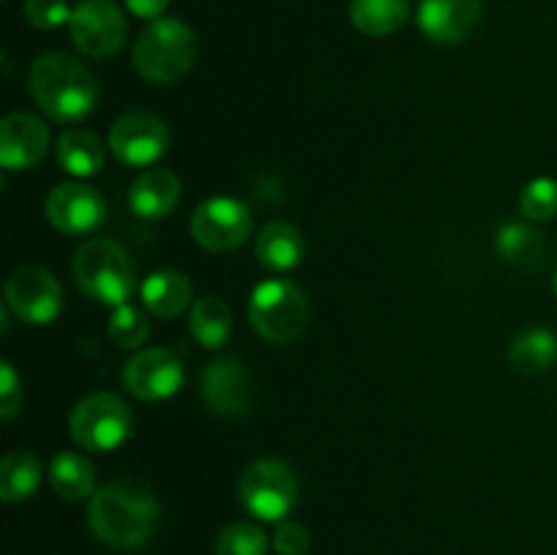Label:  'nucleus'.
Here are the masks:
<instances>
[{
  "label": "nucleus",
  "mask_w": 557,
  "mask_h": 555,
  "mask_svg": "<svg viewBox=\"0 0 557 555\" xmlns=\"http://www.w3.org/2000/svg\"><path fill=\"white\" fill-rule=\"evenodd\" d=\"M482 0H424L419 3V30L435 44H466L482 25Z\"/></svg>",
  "instance_id": "nucleus-15"
},
{
  "label": "nucleus",
  "mask_w": 557,
  "mask_h": 555,
  "mask_svg": "<svg viewBox=\"0 0 557 555\" xmlns=\"http://www.w3.org/2000/svg\"><path fill=\"white\" fill-rule=\"evenodd\" d=\"M520 210L528 221H553L557 218V180L536 177L522 188Z\"/></svg>",
  "instance_id": "nucleus-29"
},
{
  "label": "nucleus",
  "mask_w": 557,
  "mask_h": 555,
  "mask_svg": "<svg viewBox=\"0 0 557 555\" xmlns=\"http://www.w3.org/2000/svg\"><path fill=\"white\" fill-rule=\"evenodd\" d=\"M253 232V212L232 196L205 199L190 215V237L210 254H232Z\"/></svg>",
  "instance_id": "nucleus-8"
},
{
  "label": "nucleus",
  "mask_w": 557,
  "mask_h": 555,
  "mask_svg": "<svg viewBox=\"0 0 557 555\" xmlns=\"http://www.w3.org/2000/svg\"><path fill=\"white\" fill-rule=\"evenodd\" d=\"M44 477L41 460L27 449H14L0 460V498L5 504L27 501L38 490Z\"/></svg>",
  "instance_id": "nucleus-24"
},
{
  "label": "nucleus",
  "mask_w": 557,
  "mask_h": 555,
  "mask_svg": "<svg viewBox=\"0 0 557 555\" xmlns=\"http://www.w3.org/2000/svg\"><path fill=\"white\" fill-rule=\"evenodd\" d=\"M107 332L109 337H112L114 346L139 348L141 343H147V337H150V321H147V316L141 313L139 308L125 303V305H117L114 313L109 316Z\"/></svg>",
  "instance_id": "nucleus-28"
},
{
  "label": "nucleus",
  "mask_w": 557,
  "mask_h": 555,
  "mask_svg": "<svg viewBox=\"0 0 557 555\" xmlns=\"http://www.w3.org/2000/svg\"><path fill=\"white\" fill-rule=\"evenodd\" d=\"M139 294L145 310L156 316V319H174V316L194 308L190 305V299H194V283L180 270L152 272V275L145 278Z\"/></svg>",
  "instance_id": "nucleus-19"
},
{
  "label": "nucleus",
  "mask_w": 557,
  "mask_h": 555,
  "mask_svg": "<svg viewBox=\"0 0 557 555\" xmlns=\"http://www.w3.org/2000/svg\"><path fill=\"white\" fill-rule=\"evenodd\" d=\"M54 156H58L63 172L82 180L101 172L103 161H107V147L92 131L65 128L54 141Z\"/></svg>",
  "instance_id": "nucleus-21"
},
{
  "label": "nucleus",
  "mask_w": 557,
  "mask_h": 555,
  "mask_svg": "<svg viewBox=\"0 0 557 555\" xmlns=\"http://www.w3.org/2000/svg\"><path fill=\"white\" fill-rule=\"evenodd\" d=\"M201 397L221 417H243L253 406V381L237 357H218L201 368Z\"/></svg>",
  "instance_id": "nucleus-13"
},
{
  "label": "nucleus",
  "mask_w": 557,
  "mask_h": 555,
  "mask_svg": "<svg viewBox=\"0 0 557 555\" xmlns=\"http://www.w3.org/2000/svg\"><path fill=\"white\" fill-rule=\"evenodd\" d=\"M125 14L112 0H82L74 5L69 33L74 47L92 60L112 58L125 44Z\"/></svg>",
  "instance_id": "nucleus-10"
},
{
  "label": "nucleus",
  "mask_w": 557,
  "mask_h": 555,
  "mask_svg": "<svg viewBox=\"0 0 557 555\" xmlns=\"http://www.w3.org/2000/svg\"><path fill=\"white\" fill-rule=\"evenodd\" d=\"M49 150V128L27 112L5 114L0 123V166L5 172H25L44 161Z\"/></svg>",
  "instance_id": "nucleus-16"
},
{
  "label": "nucleus",
  "mask_w": 557,
  "mask_h": 555,
  "mask_svg": "<svg viewBox=\"0 0 557 555\" xmlns=\"http://www.w3.org/2000/svg\"><path fill=\"white\" fill-rule=\"evenodd\" d=\"M509 362L515 365L520 373L539 375L547 373L557 362V337L555 332L542 330V326H531L515 335L509 346Z\"/></svg>",
  "instance_id": "nucleus-26"
},
{
  "label": "nucleus",
  "mask_w": 557,
  "mask_h": 555,
  "mask_svg": "<svg viewBox=\"0 0 557 555\" xmlns=\"http://www.w3.org/2000/svg\"><path fill=\"white\" fill-rule=\"evenodd\" d=\"M169 147V128L152 112H125L109 128V150L125 166H152Z\"/></svg>",
  "instance_id": "nucleus-12"
},
{
  "label": "nucleus",
  "mask_w": 557,
  "mask_h": 555,
  "mask_svg": "<svg viewBox=\"0 0 557 555\" xmlns=\"http://www.w3.org/2000/svg\"><path fill=\"white\" fill-rule=\"evenodd\" d=\"M33 101L54 123H79L96 109L98 82L85 63L65 52H49L30 65Z\"/></svg>",
  "instance_id": "nucleus-2"
},
{
  "label": "nucleus",
  "mask_w": 557,
  "mask_h": 555,
  "mask_svg": "<svg viewBox=\"0 0 557 555\" xmlns=\"http://www.w3.org/2000/svg\"><path fill=\"white\" fill-rule=\"evenodd\" d=\"M267 547H270L267 533L248 520L232 522L215 539V555H267Z\"/></svg>",
  "instance_id": "nucleus-27"
},
{
  "label": "nucleus",
  "mask_w": 557,
  "mask_h": 555,
  "mask_svg": "<svg viewBox=\"0 0 557 555\" xmlns=\"http://www.w3.org/2000/svg\"><path fill=\"white\" fill-rule=\"evenodd\" d=\"M248 316L256 335L264 337L272 346H292V343L308 330V294H305L294 281L272 278V281L259 283V286L253 288Z\"/></svg>",
  "instance_id": "nucleus-5"
},
{
  "label": "nucleus",
  "mask_w": 557,
  "mask_h": 555,
  "mask_svg": "<svg viewBox=\"0 0 557 555\" xmlns=\"http://www.w3.org/2000/svg\"><path fill=\"white\" fill-rule=\"evenodd\" d=\"M351 25L364 36H389L397 33L411 16L408 0H351Z\"/></svg>",
  "instance_id": "nucleus-23"
},
{
  "label": "nucleus",
  "mask_w": 557,
  "mask_h": 555,
  "mask_svg": "<svg viewBox=\"0 0 557 555\" xmlns=\"http://www.w3.org/2000/svg\"><path fill=\"white\" fill-rule=\"evenodd\" d=\"M65 0H25V20L38 30H54L71 20Z\"/></svg>",
  "instance_id": "nucleus-30"
},
{
  "label": "nucleus",
  "mask_w": 557,
  "mask_h": 555,
  "mask_svg": "<svg viewBox=\"0 0 557 555\" xmlns=\"http://www.w3.org/2000/svg\"><path fill=\"white\" fill-rule=\"evenodd\" d=\"M5 308L30 326L52 324L63 313V288L44 267H20L5 281Z\"/></svg>",
  "instance_id": "nucleus-9"
},
{
  "label": "nucleus",
  "mask_w": 557,
  "mask_h": 555,
  "mask_svg": "<svg viewBox=\"0 0 557 555\" xmlns=\"http://www.w3.org/2000/svg\"><path fill=\"white\" fill-rule=\"evenodd\" d=\"M272 547H275L277 555H308L310 553L308 528L297 520H283L281 526L275 528Z\"/></svg>",
  "instance_id": "nucleus-32"
},
{
  "label": "nucleus",
  "mask_w": 557,
  "mask_h": 555,
  "mask_svg": "<svg viewBox=\"0 0 557 555\" xmlns=\"http://www.w3.org/2000/svg\"><path fill=\"white\" fill-rule=\"evenodd\" d=\"M188 330L205 348L226 346L234 330L232 308L221 297L196 299L188 316Z\"/></svg>",
  "instance_id": "nucleus-25"
},
{
  "label": "nucleus",
  "mask_w": 557,
  "mask_h": 555,
  "mask_svg": "<svg viewBox=\"0 0 557 555\" xmlns=\"http://www.w3.org/2000/svg\"><path fill=\"white\" fill-rule=\"evenodd\" d=\"M256 259L270 272H288L302 261L305 239L294 223L272 221L256 234Z\"/></svg>",
  "instance_id": "nucleus-20"
},
{
  "label": "nucleus",
  "mask_w": 557,
  "mask_h": 555,
  "mask_svg": "<svg viewBox=\"0 0 557 555\" xmlns=\"http://www.w3.org/2000/svg\"><path fill=\"white\" fill-rule=\"evenodd\" d=\"M239 504L245 511L264 522L286 520L299 495V482L294 468L277 457L253 460L239 477Z\"/></svg>",
  "instance_id": "nucleus-6"
},
{
  "label": "nucleus",
  "mask_w": 557,
  "mask_h": 555,
  "mask_svg": "<svg viewBox=\"0 0 557 555\" xmlns=\"http://www.w3.org/2000/svg\"><path fill=\"white\" fill-rule=\"evenodd\" d=\"M47 479L65 501H85L96 493V468L79 452H58L49 462Z\"/></svg>",
  "instance_id": "nucleus-22"
},
{
  "label": "nucleus",
  "mask_w": 557,
  "mask_h": 555,
  "mask_svg": "<svg viewBox=\"0 0 557 555\" xmlns=\"http://www.w3.org/2000/svg\"><path fill=\"white\" fill-rule=\"evenodd\" d=\"M134 417L128 403L114 392H92L82 397L69 417L71 439L87 452H112L131 435Z\"/></svg>",
  "instance_id": "nucleus-7"
},
{
  "label": "nucleus",
  "mask_w": 557,
  "mask_h": 555,
  "mask_svg": "<svg viewBox=\"0 0 557 555\" xmlns=\"http://www.w3.org/2000/svg\"><path fill=\"white\" fill-rule=\"evenodd\" d=\"M196 54V33L183 20L161 16L152 20L134 41V69L145 82L172 85L194 69Z\"/></svg>",
  "instance_id": "nucleus-3"
},
{
  "label": "nucleus",
  "mask_w": 557,
  "mask_h": 555,
  "mask_svg": "<svg viewBox=\"0 0 557 555\" xmlns=\"http://www.w3.org/2000/svg\"><path fill=\"white\" fill-rule=\"evenodd\" d=\"M169 0H125V9L131 11L139 20H161V14L166 11Z\"/></svg>",
  "instance_id": "nucleus-33"
},
{
  "label": "nucleus",
  "mask_w": 557,
  "mask_h": 555,
  "mask_svg": "<svg viewBox=\"0 0 557 555\" xmlns=\"http://www.w3.org/2000/svg\"><path fill=\"white\" fill-rule=\"evenodd\" d=\"M22 411V381L9 359L0 362V419L11 422Z\"/></svg>",
  "instance_id": "nucleus-31"
},
{
  "label": "nucleus",
  "mask_w": 557,
  "mask_h": 555,
  "mask_svg": "<svg viewBox=\"0 0 557 555\" xmlns=\"http://www.w3.org/2000/svg\"><path fill=\"white\" fill-rule=\"evenodd\" d=\"M87 522L103 544L114 550L145 547L161 522V504L145 482L120 477L92 493Z\"/></svg>",
  "instance_id": "nucleus-1"
},
{
  "label": "nucleus",
  "mask_w": 557,
  "mask_h": 555,
  "mask_svg": "<svg viewBox=\"0 0 557 555\" xmlns=\"http://www.w3.org/2000/svg\"><path fill=\"white\" fill-rule=\"evenodd\" d=\"M185 381L183 362L172 348H141L123 365V386L134 397L147 403L166 400L177 395Z\"/></svg>",
  "instance_id": "nucleus-11"
},
{
  "label": "nucleus",
  "mask_w": 557,
  "mask_h": 555,
  "mask_svg": "<svg viewBox=\"0 0 557 555\" xmlns=\"http://www.w3.org/2000/svg\"><path fill=\"white\" fill-rule=\"evenodd\" d=\"M555 294H557V275H555Z\"/></svg>",
  "instance_id": "nucleus-34"
},
{
  "label": "nucleus",
  "mask_w": 557,
  "mask_h": 555,
  "mask_svg": "<svg viewBox=\"0 0 557 555\" xmlns=\"http://www.w3.org/2000/svg\"><path fill=\"white\" fill-rule=\"evenodd\" d=\"M495 250L515 270L539 272L549 264L553 243L542 229L531 226V223L509 221L495 232Z\"/></svg>",
  "instance_id": "nucleus-17"
},
{
  "label": "nucleus",
  "mask_w": 557,
  "mask_h": 555,
  "mask_svg": "<svg viewBox=\"0 0 557 555\" xmlns=\"http://www.w3.org/2000/svg\"><path fill=\"white\" fill-rule=\"evenodd\" d=\"M180 196H183V185H180L177 174L169 169H145L131 183L128 205L145 221H161L169 212H174Z\"/></svg>",
  "instance_id": "nucleus-18"
},
{
  "label": "nucleus",
  "mask_w": 557,
  "mask_h": 555,
  "mask_svg": "<svg viewBox=\"0 0 557 555\" xmlns=\"http://www.w3.org/2000/svg\"><path fill=\"white\" fill-rule=\"evenodd\" d=\"M419 3H424V0H419Z\"/></svg>",
  "instance_id": "nucleus-35"
},
{
  "label": "nucleus",
  "mask_w": 557,
  "mask_h": 555,
  "mask_svg": "<svg viewBox=\"0 0 557 555\" xmlns=\"http://www.w3.org/2000/svg\"><path fill=\"white\" fill-rule=\"evenodd\" d=\"M71 272L82 294L96 299L98 305L128 303L136 288V267L128 250L109 237H92L74 254Z\"/></svg>",
  "instance_id": "nucleus-4"
},
{
  "label": "nucleus",
  "mask_w": 557,
  "mask_h": 555,
  "mask_svg": "<svg viewBox=\"0 0 557 555\" xmlns=\"http://www.w3.org/2000/svg\"><path fill=\"white\" fill-rule=\"evenodd\" d=\"M47 221L69 237H82V234L96 232L107 218V205L96 188L85 183H63L49 190L44 201Z\"/></svg>",
  "instance_id": "nucleus-14"
}]
</instances>
